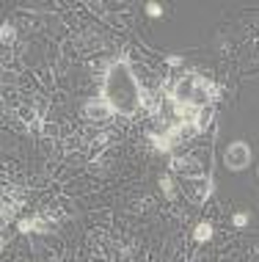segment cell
<instances>
[{"label": "cell", "mask_w": 259, "mask_h": 262, "mask_svg": "<svg viewBox=\"0 0 259 262\" xmlns=\"http://www.w3.org/2000/svg\"><path fill=\"white\" fill-rule=\"evenodd\" d=\"M80 116L86 119V122L102 124V122H108V119H113L116 113H113V108H110V105L105 102L100 94H97V97H91V100H86V102H83V108H80Z\"/></svg>", "instance_id": "obj_4"}, {"label": "cell", "mask_w": 259, "mask_h": 262, "mask_svg": "<svg viewBox=\"0 0 259 262\" xmlns=\"http://www.w3.org/2000/svg\"><path fill=\"white\" fill-rule=\"evenodd\" d=\"M223 166L229 171H243L251 166V146L248 141H232V144L223 149Z\"/></svg>", "instance_id": "obj_3"}, {"label": "cell", "mask_w": 259, "mask_h": 262, "mask_svg": "<svg viewBox=\"0 0 259 262\" xmlns=\"http://www.w3.org/2000/svg\"><path fill=\"white\" fill-rule=\"evenodd\" d=\"M166 63H169L171 69H179L185 61H182V55H169V58H166Z\"/></svg>", "instance_id": "obj_12"}, {"label": "cell", "mask_w": 259, "mask_h": 262, "mask_svg": "<svg viewBox=\"0 0 259 262\" xmlns=\"http://www.w3.org/2000/svg\"><path fill=\"white\" fill-rule=\"evenodd\" d=\"M213 224L209 221H201V224H196L193 226V240L196 243H209V240H213Z\"/></svg>", "instance_id": "obj_7"}, {"label": "cell", "mask_w": 259, "mask_h": 262, "mask_svg": "<svg viewBox=\"0 0 259 262\" xmlns=\"http://www.w3.org/2000/svg\"><path fill=\"white\" fill-rule=\"evenodd\" d=\"M14 36H17V31H14L11 23L3 25V45H14Z\"/></svg>", "instance_id": "obj_10"}, {"label": "cell", "mask_w": 259, "mask_h": 262, "mask_svg": "<svg viewBox=\"0 0 259 262\" xmlns=\"http://www.w3.org/2000/svg\"><path fill=\"white\" fill-rule=\"evenodd\" d=\"M160 190H163L166 199H177V185H174V174H163L160 177Z\"/></svg>", "instance_id": "obj_8"}, {"label": "cell", "mask_w": 259, "mask_h": 262, "mask_svg": "<svg viewBox=\"0 0 259 262\" xmlns=\"http://www.w3.org/2000/svg\"><path fill=\"white\" fill-rule=\"evenodd\" d=\"M169 166H171V174L179 177V180H191V177L204 174L199 158H193V155H171Z\"/></svg>", "instance_id": "obj_5"}, {"label": "cell", "mask_w": 259, "mask_h": 262, "mask_svg": "<svg viewBox=\"0 0 259 262\" xmlns=\"http://www.w3.org/2000/svg\"><path fill=\"white\" fill-rule=\"evenodd\" d=\"M146 14H149V17H160V14H163V6L160 3H146Z\"/></svg>", "instance_id": "obj_11"}, {"label": "cell", "mask_w": 259, "mask_h": 262, "mask_svg": "<svg viewBox=\"0 0 259 262\" xmlns=\"http://www.w3.org/2000/svg\"><path fill=\"white\" fill-rule=\"evenodd\" d=\"M232 224L240 226V229H243V226H248V224H251V212H248V210H243V212L237 210L234 215H232Z\"/></svg>", "instance_id": "obj_9"}, {"label": "cell", "mask_w": 259, "mask_h": 262, "mask_svg": "<svg viewBox=\"0 0 259 262\" xmlns=\"http://www.w3.org/2000/svg\"><path fill=\"white\" fill-rule=\"evenodd\" d=\"M182 193H185L193 204H204L209 196L215 193V177L204 171L199 177H191V180H182Z\"/></svg>", "instance_id": "obj_2"}, {"label": "cell", "mask_w": 259, "mask_h": 262, "mask_svg": "<svg viewBox=\"0 0 259 262\" xmlns=\"http://www.w3.org/2000/svg\"><path fill=\"white\" fill-rule=\"evenodd\" d=\"M100 97L113 108L116 116H132L138 108H149V113H157L155 100L144 89L141 77L127 55H119L105 67L102 83H100Z\"/></svg>", "instance_id": "obj_1"}, {"label": "cell", "mask_w": 259, "mask_h": 262, "mask_svg": "<svg viewBox=\"0 0 259 262\" xmlns=\"http://www.w3.org/2000/svg\"><path fill=\"white\" fill-rule=\"evenodd\" d=\"M55 224L50 218L44 215H28V218H19V232L22 235H31V232H36V235H47V232H53Z\"/></svg>", "instance_id": "obj_6"}]
</instances>
